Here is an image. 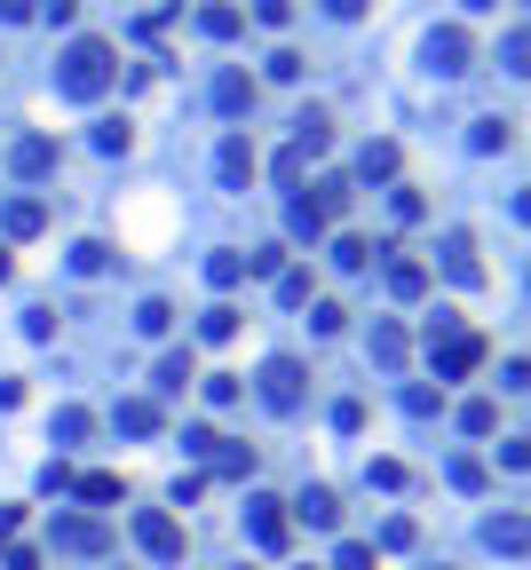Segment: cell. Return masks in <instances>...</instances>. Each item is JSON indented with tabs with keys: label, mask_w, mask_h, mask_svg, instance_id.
Segmentation results:
<instances>
[{
	"label": "cell",
	"mask_w": 531,
	"mask_h": 570,
	"mask_svg": "<svg viewBox=\"0 0 531 570\" xmlns=\"http://www.w3.org/2000/svg\"><path fill=\"white\" fill-rule=\"evenodd\" d=\"M112 80H119V48L95 40V32L56 56V95L64 104H95V95H112Z\"/></svg>",
	"instance_id": "1"
},
{
	"label": "cell",
	"mask_w": 531,
	"mask_h": 570,
	"mask_svg": "<svg viewBox=\"0 0 531 570\" xmlns=\"http://www.w3.org/2000/svg\"><path fill=\"white\" fill-rule=\"evenodd\" d=\"M254 388H262V405H270V412L286 420V412H302V396H310V373H302V357H270Z\"/></svg>",
	"instance_id": "2"
},
{
	"label": "cell",
	"mask_w": 531,
	"mask_h": 570,
	"mask_svg": "<svg viewBox=\"0 0 531 570\" xmlns=\"http://www.w3.org/2000/svg\"><path fill=\"white\" fill-rule=\"evenodd\" d=\"M420 56H428V72H437V80H460V72H476V40H469L460 24H437V32L420 40Z\"/></svg>",
	"instance_id": "3"
},
{
	"label": "cell",
	"mask_w": 531,
	"mask_h": 570,
	"mask_svg": "<svg viewBox=\"0 0 531 570\" xmlns=\"http://www.w3.org/2000/svg\"><path fill=\"white\" fill-rule=\"evenodd\" d=\"M428 357H437V388L445 381H469L476 364H484V333L460 325V333H445V341H428Z\"/></svg>",
	"instance_id": "4"
},
{
	"label": "cell",
	"mask_w": 531,
	"mask_h": 570,
	"mask_svg": "<svg viewBox=\"0 0 531 570\" xmlns=\"http://www.w3.org/2000/svg\"><path fill=\"white\" fill-rule=\"evenodd\" d=\"M246 539H254L262 555H286V539H293L286 499H270V491H254V499H246Z\"/></svg>",
	"instance_id": "5"
},
{
	"label": "cell",
	"mask_w": 531,
	"mask_h": 570,
	"mask_svg": "<svg viewBox=\"0 0 531 570\" xmlns=\"http://www.w3.org/2000/svg\"><path fill=\"white\" fill-rule=\"evenodd\" d=\"M48 539H56V555H112V523L104 515H56Z\"/></svg>",
	"instance_id": "6"
},
{
	"label": "cell",
	"mask_w": 531,
	"mask_h": 570,
	"mask_svg": "<svg viewBox=\"0 0 531 570\" xmlns=\"http://www.w3.org/2000/svg\"><path fill=\"white\" fill-rule=\"evenodd\" d=\"M136 547H143L151 562H183V523H175L168 508H143V515H136Z\"/></svg>",
	"instance_id": "7"
},
{
	"label": "cell",
	"mask_w": 531,
	"mask_h": 570,
	"mask_svg": "<svg viewBox=\"0 0 531 570\" xmlns=\"http://www.w3.org/2000/svg\"><path fill=\"white\" fill-rule=\"evenodd\" d=\"M56 159H64V151H56V136H16L9 175H16V183H48V175H56Z\"/></svg>",
	"instance_id": "8"
},
{
	"label": "cell",
	"mask_w": 531,
	"mask_h": 570,
	"mask_svg": "<svg viewBox=\"0 0 531 570\" xmlns=\"http://www.w3.org/2000/svg\"><path fill=\"white\" fill-rule=\"evenodd\" d=\"M286 523H310V531H342V491L334 484H310L302 499H293V515Z\"/></svg>",
	"instance_id": "9"
},
{
	"label": "cell",
	"mask_w": 531,
	"mask_h": 570,
	"mask_svg": "<svg viewBox=\"0 0 531 570\" xmlns=\"http://www.w3.org/2000/svg\"><path fill=\"white\" fill-rule=\"evenodd\" d=\"M365 349H373V364H381V373H405V357H413V341H405V325H396V317H373Z\"/></svg>",
	"instance_id": "10"
},
{
	"label": "cell",
	"mask_w": 531,
	"mask_h": 570,
	"mask_svg": "<svg viewBox=\"0 0 531 570\" xmlns=\"http://www.w3.org/2000/svg\"><path fill=\"white\" fill-rule=\"evenodd\" d=\"M0 230H9V239H41V230H48V198L16 190L9 207H0Z\"/></svg>",
	"instance_id": "11"
},
{
	"label": "cell",
	"mask_w": 531,
	"mask_h": 570,
	"mask_svg": "<svg viewBox=\"0 0 531 570\" xmlns=\"http://www.w3.org/2000/svg\"><path fill=\"white\" fill-rule=\"evenodd\" d=\"M112 428H119V435H159V428H168V412H159V396H119Z\"/></svg>",
	"instance_id": "12"
},
{
	"label": "cell",
	"mask_w": 531,
	"mask_h": 570,
	"mask_svg": "<svg viewBox=\"0 0 531 570\" xmlns=\"http://www.w3.org/2000/svg\"><path fill=\"white\" fill-rule=\"evenodd\" d=\"M381 254H389V293H396V301H420V293H428V261L396 254V246H381Z\"/></svg>",
	"instance_id": "13"
},
{
	"label": "cell",
	"mask_w": 531,
	"mask_h": 570,
	"mask_svg": "<svg viewBox=\"0 0 531 570\" xmlns=\"http://www.w3.org/2000/svg\"><path fill=\"white\" fill-rule=\"evenodd\" d=\"M191 381H198V357H191V349H168V357L151 364V388H159V396H183Z\"/></svg>",
	"instance_id": "14"
},
{
	"label": "cell",
	"mask_w": 531,
	"mask_h": 570,
	"mask_svg": "<svg viewBox=\"0 0 531 570\" xmlns=\"http://www.w3.org/2000/svg\"><path fill=\"white\" fill-rule=\"evenodd\" d=\"M445 270H452V286H484V261H476L469 230H452V239H445Z\"/></svg>",
	"instance_id": "15"
},
{
	"label": "cell",
	"mask_w": 531,
	"mask_h": 570,
	"mask_svg": "<svg viewBox=\"0 0 531 570\" xmlns=\"http://www.w3.org/2000/svg\"><path fill=\"white\" fill-rule=\"evenodd\" d=\"M88 435H95V412H88V405H64V412L48 420V444H56V452H72V444H88Z\"/></svg>",
	"instance_id": "16"
},
{
	"label": "cell",
	"mask_w": 531,
	"mask_h": 570,
	"mask_svg": "<svg viewBox=\"0 0 531 570\" xmlns=\"http://www.w3.org/2000/svg\"><path fill=\"white\" fill-rule=\"evenodd\" d=\"M484 547H492V555H523V547H531V523H523L516 508L492 515V523H484Z\"/></svg>",
	"instance_id": "17"
},
{
	"label": "cell",
	"mask_w": 531,
	"mask_h": 570,
	"mask_svg": "<svg viewBox=\"0 0 531 570\" xmlns=\"http://www.w3.org/2000/svg\"><path fill=\"white\" fill-rule=\"evenodd\" d=\"M198 32H207V40H239L246 9H239V0H207V9H198Z\"/></svg>",
	"instance_id": "18"
},
{
	"label": "cell",
	"mask_w": 531,
	"mask_h": 570,
	"mask_svg": "<svg viewBox=\"0 0 531 570\" xmlns=\"http://www.w3.org/2000/svg\"><path fill=\"white\" fill-rule=\"evenodd\" d=\"M293 151H302V159H325V151H334V119H325V112H302V119H293Z\"/></svg>",
	"instance_id": "19"
},
{
	"label": "cell",
	"mask_w": 531,
	"mask_h": 570,
	"mask_svg": "<svg viewBox=\"0 0 531 570\" xmlns=\"http://www.w3.org/2000/svg\"><path fill=\"white\" fill-rule=\"evenodd\" d=\"M215 112H222V119L254 112V80H246V72H215Z\"/></svg>",
	"instance_id": "20"
},
{
	"label": "cell",
	"mask_w": 531,
	"mask_h": 570,
	"mask_svg": "<svg viewBox=\"0 0 531 570\" xmlns=\"http://www.w3.org/2000/svg\"><path fill=\"white\" fill-rule=\"evenodd\" d=\"M215 166H222V183H254V143H246V136H222Z\"/></svg>",
	"instance_id": "21"
},
{
	"label": "cell",
	"mask_w": 531,
	"mask_h": 570,
	"mask_svg": "<svg viewBox=\"0 0 531 570\" xmlns=\"http://www.w3.org/2000/svg\"><path fill=\"white\" fill-rule=\"evenodd\" d=\"M357 175H365V183H389V175H396V143H389V136L365 143V151H357Z\"/></svg>",
	"instance_id": "22"
},
{
	"label": "cell",
	"mask_w": 531,
	"mask_h": 570,
	"mask_svg": "<svg viewBox=\"0 0 531 570\" xmlns=\"http://www.w3.org/2000/svg\"><path fill=\"white\" fill-rule=\"evenodd\" d=\"M207 286H215V293L246 286V254H230V246H222V254H207Z\"/></svg>",
	"instance_id": "23"
},
{
	"label": "cell",
	"mask_w": 531,
	"mask_h": 570,
	"mask_svg": "<svg viewBox=\"0 0 531 570\" xmlns=\"http://www.w3.org/2000/svg\"><path fill=\"white\" fill-rule=\"evenodd\" d=\"M95 151H104V159H127V151H136V127H127V119H95Z\"/></svg>",
	"instance_id": "24"
},
{
	"label": "cell",
	"mask_w": 531,
	"mask_h": 570,
	"mask_svg": "<svg viewBox=\"0 0 531 570\" xmlns=\"http://www.w3.org/2000/svg\"><path fill=\"white\" fill-rule=\"evenodd\" d=\"M349 198H357V190H349V175H325V183H318V198H310V207H318V222H334V214L349 207Z\"/></svg>",
	"instance_id": "25"
},
{
	"label": "cell",
	"mask_w": 531,
	"mask_h": 570,
	"mask_svg": "<svg viewBox=\"0 0 531 570\" xmlns=\"http://www.w3.org/2000/svg\"><path fill=\"white\" fill-rule=\"evenodd\" d=\"M72 491L88 499V508H112V499H119V476H112V467H95V476H72Z\"/></svg>",
	"instance_id": "26"
},
{
	"label": "cell",
	"mask_w": 531,
	"mask_h": 570,
	"mask_svg": "<svg viewBox=\"0 0 531 570\" xmlns=\"http://www.w3.org/2000/svg\"><path fill=\"white\" fill-rule=\"evenodd\" d=\"M286 230H293L302 246H318V239H325V222H318V207H310V198H293V207H286Z\"/></svg>",
	"instance_id": "27"
},
{
	"label": "cell",
	"mask_w": 531,
	"mask_h": 570,
	"mask_svg": "<svg viewBox=\"0 0 531 570\" xmlns=\"http://www.w3.org/2000/svg\"><path fill=\"white\" fill-rule=\"evenodd\" d=\"M476 151H516V119H476Z\"/></svg>",
	"instance_id": "28"
},
{
	"label": "cell",
	"mask_w": 531,
	"mask_h": 570,
	"mask_svg": "<svg viewBox=\"0 0 531 570\" xmlns=\"http://www.w3.org/2000/svg\"><path fill=\"white\" fill-rule=\"evenodd\" d=\"M95 270H112V246L104 239H80L72 246V278H95Z\"/></svg>",
	"instance_id": "29"
},
{
	"label": "cell",
	"mask_w": 531,
	"mask_h": 570,
	"mask_svg": "<svg viewBox=\"0 0 531 570\" xmlns=\"http://www.w3.org/2000/svg\"><path fill=\"white\" fill-rule=\"evenodd\" d=\"M405 412H413V420H437V412H445V388H428V381H405Z\"/></svg>",
	"instance_id": "30"
},
{
	"label": "cell",
	"mask_w": 531,
	"mask_h": 570,
	"mask_svg": "<svg viewBox=\"0 0 531 570\" xmlns=\"http://www.w3.org/2000/svg\"><path fill=\"white\" fill-rule=\"evenodd\" d=\"M460 428H469V435H492V428H500V405H492V396H469V405H460Z\"/></svg>",
	"instance_id": "31"
},
{
	"label": "cell",
	"mask_w": 531,
	"mask_h": 570,
	"mask_svg": "<svg viewBox=\"0 0 531 570\" xmlns=\"http://www.w3.org/2000/svg\"><path fill=\"white\" fill-rule=\"evenodd\" d=\"M278 301H286V310H310V301H318L310 270H278Z\"/></svg>",
	"instance_id": "32"
},
{
	"label": "cell",
	"mask_w": 531,
	"mask_h": 570,
	"mask_svg": "<svg viewBox=\"0 0 531 570\" xmlns=\"http://www.w3.org/2000/svg\"><path fill=\"white\" fill-rule=\"evenodd\" d=\"M230 333H239V310H230V301H215V310L198 317V341H230Z\"/></svg>",
	"instance_id": "33"
},
{
	"label": "cell",
	"mask_w": 531,
	"mask_h": 570,
	"mask_svg": "<svg viewBox=\"0 0 531 570\" xmlns=\"http://www.w3.org/2000/svg\"><path fill=\"white\" fill-rule=\"evenodd\" d=\"M413 539H420V531H413V515H389V523H381V547H373V555H405Z\"/></svg>",
	"instance_id": "34"
},
{
	"label": "cell",
	"mask_w": 531,
	"mask_h": 570,
	"mask_svg": "<svg viewBox=\"0 0 531 570\" xmlns=\"http://www.w3.org/2000/svg\"><path fill=\"white\" fill-rule=\"evenodd\" d=\"M136 333H151V341H159V333H175V301H143V310H136Z\"/></svg>",
	"instance_id": "35"
},
{
	"label": "cell",
	"mask_w": 531,
	"mask_h": 570,
	"mask_svg": "<svg viewBox=\"0 0 531 570\" xmlns=\"http://www.w3.org/2000/svg\"><path fill=\"white\" fill-rule=\"evenodd\" d=\"M334 270H373V246H365V239H334Z\"/></svg>",
	"instance_id": "36"
},
{
	"label": "cell",
	"mask_w": 531,
	"mask_h": 570,
	"mask_svg": "<svg viewBox=\"0 0 531 570\" xmlns=\"http://www.w3.org/2000/svg\"><path fill=\"white\" fill-rule=\"evenodd\" d=\"M389 214H396V222H420V214H428V198H420L413 183H396V190H389Z\"/></svg>",
	"instance_id": "37"
},
{
	"label": "cell",
	"mask_w": 531,
	"mask_h": 570,
	"mask_svg": "<svg viewBox=\"0 0 531 570\" xmlns=\"http://www.w3.org/2000/svg\"><path fill=\"white\" fill-rule=\"evenodd\" d=\"M183 452H191V460H215V452H222V435H215L207 420H191V428H183Z\"/></svg>",
	"instance_id": "38"
},
{
	"label": "cell",
	"mask_w": 531,
	"mask_h": 570,
	"mask_svg": "<svg viewBox=\"0 0 531 570\" xmlns=\"http://www.w3.org/2000/svg\"><path fill=\"white\" fill-rule=\"evenodd\" d=\"M215 476H230V484L254 476V452H246V444H222V452H215Z\"/></svg>",
	"instance_id": "39"
},
{
	"label": "cell",
	"mask_w": 531,
	"mask_h": 570,
	"mask_svg": "<svg viewBox=\"0 0 531 570\" xmlns=\"http://www.w3.org/2000/svg\"><path fill=\"white\" fill-rule=\"evenodd\" d=\"M24 341H56V310H48V301H32V310H24Z\"/></svg>",
	"instance_id": "40"
},
{
	"label": "cell",
	"mask_w": 531,
	"mask_h": 570,
	"mask_svg": "<svg viewBox=\"0 0 531 570\" xmlns=\"http://www.w3.org/2000/svg\"><path fill=\"white\" fill-rule=\"evenodd\" d=\"M365 476H373V491H405V484H413V476H405V460H373Z\"/></svg>",
	"instance_id": "41"
},
{
	"label": "cell",
	"mask_w": 531,
	"mask_h": 570,
	"mask_svg": "<svg viewBox=\"0 0 531 570\" xmlns=\"http://www.w3.org/2000/svg\"><path fill=\"white\" fill-rule=\"evenodd\" d=\"M342 325H349L342 301H310V333H342Z\"/></svg>",
	"instance_id": "42"
},
{
	"label": "cell",
	"mask_w": 531,
	"mask_h": 570,
	"mask_svg": "<svg viewBox=\"0 0 531 570\" xmlns=\"http://www.w3.org/2000/svg\"><path fill=\"white\" fill-rule=\"evenodd\" d=\"M239 396H246L239 373H207V405H239Z\"/></svg>",
	"instance_id": "43"
},
{
	"label": "cell",
	"mask_w": 531,
	"mask_h": 570,
	"mask_svg": "<svg viewBox=\"0 0 531 570\" xmlns=\"http://www.w3.org/2000/svg\"><path fill=\"white\" fill-rule=\"evenodd\" d=\"M286 270V246H262V254H246V278H278Z\"/></svg>",
	"instance_id": "44"
},
{
	"label": "cell",
	"mask_w": 531,
	"mask_h": 570,
	"mask_svg": "<svg viewBox=\"0 0 531 570\" xmlns=\"http://www.w3.org/2000/svg\"><path fill=\"white\" fill-rule=\"evenodd\" d=\"M254 24H270V32H286V24H293V0H254Z\"/></svg>",
	"instance_id": "45"
},
{
	"label": "cell",
	"mask_w": 531,
	"mask_h": 570,
	"mask_svg": "<svg viewBox=\"0 0 531 570\" xmlns=\"http://www.w3.org/2000/svg\"><path fill=\"white\" fill-rule=\"evenodd\" d=\"M373 562H381V555H373V547H365V539H349V547L334 555V570H373Z\"/></svg>",
	"instance_id": "46"
},
{
	"label": "cell",
	"mask_w": 531,
	"mask_h": 570,
	"mask_svg": "<svg viewBox=\"0 0 531 570\" xmlns=\"http://www.w3.org/2000/svg\"><path fill=\"white\" fill-rule=\"evenodd\" d=\"M334 428L342 435H365V405H357V396H342V405H334Z\"/></svg>",
	"instance_id": "47"
},
{
	"label": "cell",
	"mask_w": 531,
	"mask_h": 570,
	"mask_svg": "<svg viewBox=\"0 0 531 570\" xmlns=\"http://www.w3.org/2000/svg\"><path fill=\"white\" fill-rule=\"evenodd\" d=\"M452 491H484V460H452Z\"/></svg>",
	"instance_id": "48"
},
{
	"label": "cell",
	"mask_w": 531,
	"mask_h": 570,
	"mask_svg": "<svg viewBox=\"0 0 531 570\" xmlns=\"http://www.w3.org/2000/svg\"><path fill=\"white\" fill-rule=\"evenodd\" d=\"M523 48H531V40H523V24H516L508 40H500V72H523Z\"/></svg>",
	"instance_id": "49"
},
{
	"label": "cell",
	"mask_w": 531,
	"mask_h": 570,
	"mask_svg": "<svg viewBox=\"0 0 531 570\" xmlns=\"http://www.w3.org/2000/svg\"><path fill=\"white\" fill-rule=\"evenodd\" d=\"M32 16H48V24H80V0H41Z\"/></svg>",
	"instance_id": "50"
},
{
	"label": "cell",
	"mask_w": 531,
	"mask_h": 570,
	"mask_svg": "<svg viewBox=\"0 0 531 570\" xmlns=\"http://www.w3.org/2000/svg\"><path fill=\"white\" fill-rule=\"evenodd\" d=\"M32 9H41V0H0V24H32Z\"/></svg>",
	"instance_id": "51"
},
{
	"label": "cell",
	"mask_w": 531,
	"mask_h": 570,
	"mask_svg": "<svg viewBox=\"0 0 531 570\" xmlns=\"http://www.w3.org/2000/svg\"><path fill=\"white\" fill-rule=\"evenodd\" d=\"M325 16H342V24H357V16H365V0H325Z\"/></svg>",
	"instance_id": "52"
},
{
	"label": "cell",
	"mask_w": 531,
	"mask_h": 570,
	"mask_svg": "<svg viewBox=\"0 0 531 570\" xmlns=\"http://www.w3.org/2000/svg\"><path fill=\"white\" fill-rule=\"evenodd\" d=\"M9 278H16V254H9V246H0V286H9Z\"/></svg>",
	"instance_id": "53"
},
{
	"label": "cell",
	"mask_w": 531,
	"mask_h": 570,
	"mask_svg": "<svg viewBox=\"0 0 531 570\" xmlns=\"http://www.w3.org/2000/svg\"><path fill=\"white\" fill-rule=\"evenodd\" d=\"M16 515H24V508H0V539H9V531H16Z\"/></svg>",
	"instance_id": "54"
},
{
	"label": "cell",
	"mask_w": 531,
	"mask_h": 570,
	"mask_svg": "<svg viewBox=\"0 0 531 570\" xmlns=\"http://www.w3.org/2000/svg\"><path fill=\"white\" fill-rule=\"evenodd\" d=\"M460 9H500V0H460Z\"/></svg>",
	"instance_id": "55"
}]
</instances>
